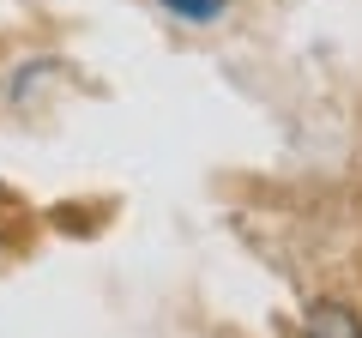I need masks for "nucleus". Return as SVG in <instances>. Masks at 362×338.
Segmentation results:
<instances>
[{
    "label": "nucleus",
    "mask_w": 362,
    "mask_h": 338,
    "mask_svg": "<svg viewBox=\"0 0 362 338\" xmlns=\"http://www.w3.org/2000/svg\"><path fill=\"white\" fill-rule=\"evenodd\" d=\"M302 338H362V320L350 308H338V302H314Z\"/></svg>",
    "instance_id": "1"
},
{
    "label": "nucleus",
    "mask_w": 362,
    "mask_h": 338,
    "mask_svg": "<svg viewBox=\"0 0 362 338\" xmlns=\"http://www.w3.org/2000/svg\"><path fill=\"white\" fill-rule=\"evenodd\" d=\"M169 13H181V18H218L223 13V0H163Z\"/></svg>",
    "instance_id": "2"
}]
</instances>
